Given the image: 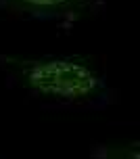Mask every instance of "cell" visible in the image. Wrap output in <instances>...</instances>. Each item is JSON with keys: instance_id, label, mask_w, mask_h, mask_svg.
Segmentation results:
<instances>
[{"instance_id": "obj_2", "label": "cell", "mask_w": 140, "mask_h": 159, "mask_svg": "<svg viewBox=\"0 0 140 159\" xmlns=\"http://www.w3.org/2000/svg\"><path fill=\"white\" fill-rule=\"evenodd\" d=\"M101 0H0V13L44 21H82L101 8Z\"/></svg>"}, {"instance_id": "obj_1", "label": "cell", "mask_w": 140, "mask_h": 159, "mask_svg": "<svg viewBox=\"0 0 140 159\" xmlns=\"http://www.w3.org/2000/svg\"><path fill=\"white\" fill-rule=\"evenodd\" d=\"M0 63L19 86L46 101L90 103L107 92V80L88 55H7Z\"/></svg>"}, {"instance_id": "obj_3", "label": "cell", "mask_w": 140, "mask_h": 159, "mask_svg": "<svg viewBox=\"0 0 140 159\" xmlns=\"http://www.w3.org/2000/svg\"><path fill=\"white\" fill-rule=\"evenodd\" d=\"M92 159H140V144L136 138L102 143L92 151Z\"/></svg>"}]
</instances>
